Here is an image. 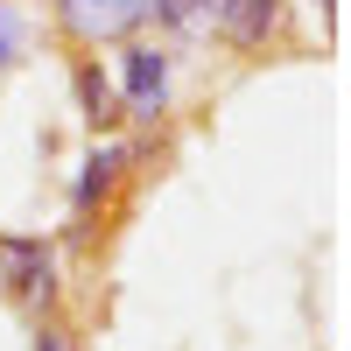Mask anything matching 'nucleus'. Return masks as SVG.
Masks as SVG:
<instances>
[{"label":"nucleus","mask_w":351,"mask_h":351,"mask_svg":"<svg viewBox=\"0 0 351 351\" xmlns=\"http://www.w3.org/2000/svg\"><path fill=\"white\" fill-rule=\"evenodd\" d=\"M281 14H288V0H218V28L211 36H225L239 56H253V49H267L281 36Z\"/></svg>","instance_id":"39448f33"},{"label":"nucleus","mask_w":351,"mask_h":351,"mask_svg":"<svg viewBox=\"0 0 351 351\" xmlns=\"http://www.w3.org/2000/svg\"><path fill=\"white\" fill-rule=\"evenodd\" d=\"M56 14L71 43H127L148 28V0H64Z\"/></svg>","instance_id":"20e7f679"},{"label":"nucleus","mask_w":351,"mask_h":351,"mask_svg":"<svg viewBox=\"0 0 351 351\" xmlns=\"http://www.w3.org/2000/svg\"><path fill=\"white\" fill-rule=\"evenodd\" d=\"M169 84H176V56L127 36L120 43V64H112V92H120V112L127 120H162L169 112Z\"/></svg>","instance_id":"f03ea898"},{"label":"nucleus","mask_w":351,"mask_h":351,"mask_svg":"<svg viewBox=\"0 0 351 351\" xmlns=\"http://www.w3.org/2000/svg\"><path fill=\"white\" fill-rule=\"evenodd\" d=\"M36 351H77V330H71L56 309H43V316H36Z\"/></svg>","instance_id":"1a4fd4ad"},{"label":"nucleus","mask_w":351,"mask_h":351,"mask_svg":"<svg viewBox=\"0 0 351 351\" xmlns=\"http://www.w3.org/2000/svg\"><path fill=\"white\" fill-rule=\"evenodd\" d=\"M28 43H36V28H28V14L14 8V0H0V71H14L21 56H28Z\"/></svg>","instance_id":"6e6552de"},{"label":"nucleus","mask_w":351,"mask_h":351,"mask_svg":"<svg viewBox=\"0 0 351 351\" xmlns=\"http://www.w3.org/2000/svg\"><path fill=\"white\" fill-rule=\"evenodd\" d=\"M49 8H64V0H49Z\"/></svg>","instance_id":"9b49d317"},{"label":"nucleus","mask_w":351,"mask_h":351,"mask_svg":"<svg viewBox=\"0 0 351 351\" xmlns=\"http://www.w3.org/2000/svg\"><path fill=\"white\" fill-rule=\"evenodd\" d=\"M134 162H141V148H134V141H112V134L77 162V176H71V225H77V232L92 225L112 197H120V183H127V169H134Z\"/></svg>","instance_id":"7ed1b4c3"},{"label":"nucleus","mask_w":351,"mask_h":351,"mask_svg":"<svg viewBox=\"0 0 351 351\" xmlns=\"http://www.w3.org/2000/svg\"><path fill=\"white\" fill-rule=\"evenodd\" d=\"M0 288L21 316H43L64 295V260H56V239L43 232H0Z\"/></svg>","instance_id":"f257e3e1"},{"label":"nucleus","mask_w":351,"mask_h":351,"mask_svg":"<svg viewBox=\"0 0 351 351\" xmlns=\"http://www.w3.org/2000/svg\"><path fill=\"white\" fill-rule=\"evenodd\" d=\"M316 8H324V14H330V8H337V0H316Z\"/></svg>","instance_id":"9d476101"},{"label":"nucleus","mask_w":351,"mask_h":351,"mask_svg":"<svg viewBox=\"0 0 351 351\" xmlns=\"http://www.w3.org/2000/svg\"><path fill=\"white\" fill-rule=\"evenodd\" d=\"M71 99H77V120L92 127V134H112V127L127 120L120 92H112V71L99 64V56H77V64H71Z\"/></svg>","instance_id":"423d86ee"},{"label":"nucleus","mask_w":351,"mask_h":351,"mask_svg":"<svg viewBox=\"0 0 351 351\" xmlns=\"http://www.w3.org/2000/svg\"><path fill=\"white\" fill-rule=\"evenodd\" d=\"M148 21L176 43H197L218 28V0H148Z\"/></svg>","instance_id":"0eeeda50"}]
</instances>
